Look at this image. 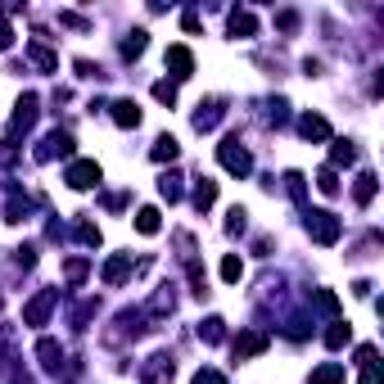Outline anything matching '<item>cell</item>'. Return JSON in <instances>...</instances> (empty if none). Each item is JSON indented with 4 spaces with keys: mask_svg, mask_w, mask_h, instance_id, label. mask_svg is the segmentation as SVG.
Returning <instances> with one entry per match:
<instances>
[{
    "mask_svg": "<svg viewBox=\"0 0 384 384\" xmlns=\"http://www.w3.org/2000/svg\"><path fill=\"white\" fill-rule=\"evenodd\" d=\"M217 158H221V167H226L230 176H249L253 172V158H249V149H244L235 136H226V141L217 145Z\"/></svg>",
    "mask_w": 384,
    "mask_h": 384,
    "instance_id": "1",
    "label": "cell"
},
{
    "mask_svg": "<svg viewBox=\"0 0 384 384\" xmlns=\"http://www.w3.org/2000/svg\"><path fill=\"white\" fill-rule=\"evenodd\" d=\"M307 230H312V240L317 244H335L344 235V226H339V217H335V213H307Z\"/></svg>",
    "mask_w": 384,
    "mask_h": 384,
    "instance_id": "2",
    "label": "cell"
},
{
    "mask_svg": "<svg viewBox=\"0 0 384 384\" xmlns=\"http://www.w3.org/2000/svg\"><path fill=\"white\" fill-rule=\"evenodd\" d=\"M55 303H59L55 289H41L32 303L23 307V321H27V326H45V317H50V307H55Z\"/></svg>",
    "mask_w": 384,
    "mask_h": 384,
    "instance_id": "3",
    "label": "cell"
},
{
    "mask_svg": "<svg viewBox=\"0 0 384 384\" xmlns=\"http://www.w3.org/2000/svg\"><path fill=\"white\" fill-rule=\"evenodd\" d=\"M68 186H73V190L99 186V163H91V158H77V163L68 167Z\"/></svg>",
    "mask_w": 384,
    "mask_h": 384,
    "instance_id": "4",
    "label": "cell"
},
{
    "mask_svg": "<svg viewBox=\"0 0 384 384\" xmlns=\"http://www.w3.org/2000/svg\"><path fill=\"white\" fill-rule=\"evenodd\" d=\"M55 154H59V158H68V154H73V136H64V132H50V136H45V145L36 149V158L45 163V158H55Z\"/></svg>",
    "mask_w": 384,
    "mask_h": 384,
    "instance_id": "5",
    "label": "cell"
},
{
    "mask_svg": "<svg viewBox=\"0 0 384 384\" xmlns=\"http://www.w3.org/2000/svg\"><path fill=\"white\" fill-rule=\"evenodd\" d=\"M167 68H172V77H181V82H186V77L195 73V55H190L186 45H172V50H167Z\"/></svg>",
    "mask_w": 384,
    "mask_h": 384,
    "instance_id": "6",
    "label": "cell"
},
{
    "mask_svg": "<svg viewBox=\"0 0 384 384\" xmlns=\"http://www.w3.org/2000/svg\"><path fill=\"white\" fill-rule=\"evenodd\" d=\"M127 276H132V258H127V253H113L109 263H104V285H122Z\"/></svg>",
    "mask_w": 384,
    "mask_h": 384,
    "instance_id": "7",
    "label": "cell"
},
{
    "mask_svg": "<svg viewBox=\"0 0 384 384\" xmlns=\"http://www.w3.org/2000/svg\"><path fill=\"white\" fill-rule=\"evenodd\" d=\"M298 132H303L307 141H330V122L321 118V113H307V118H298Z\"/></svg>",
    "mask_w": 384,
    "mask_h": 384,
    "instance_id": "8",
    "label": "cell"
},
{
    "mask_svg": "<svg viewBox=\"0 0 384 384\" xmlns=\"http://www.w3.org/2000/svg\"><path fill=\"white\" fill-rule=\"evenodd\" d=\"M267 348V335H258V330H249V335H240V339H235V357H258V352Z\"/></svg>",
    "mask_w": 384,
    "mask_h": 384,
    "instance_id": "9",
    "label": "cell"
},
{
    "mask_svg": "<svg viewBox=\"0 0 384 384\" xmlns=\"http://www.w3.org/2000/svg\"><path fill=\"white\" fill-rule=\"evenodd\" d=\"M113 122H118V127H141V109H136V99H113Z\"/></svg>",
    "mask_w": 384,
    "mask_h": 384,
    "instance_id": "10",
    "label": "cell"
},
{
    "mask_svg": "<svg viewBox=\"0 0 384 384\" xmlns=\"http://www.w3.org/2000/svg\"><path fill=\"white\" fill-rule=\"evenodd\" d=\"M36 122V95H23L19 99V113H14V132H27Z\"/></svg>",
    "mask_w": 384,
    "mask_h": 384,
    "instance_id": "11",
    "label": "cell"
},
{
    "mask_svg": "<svg viewBox=\"0 0 384 384\" xmlns=\"http://www.w3.org/2000/svg\"><path fill=\"white\" fill-rule=\"evenodd\" d=\"M258 32V19H253L249 10H235L230 14V36H253Z\"/></svg>",
    "mask_w": 384,
    "mask_h": 384,
    "instance_id": "12",
    "label": "cell"
},
{
    "mask_svg": "<svg viewBox=\"0 0 384 384\" xmlns=\"http://www.w3.org/2000/svg\"><path fill=\"white\" fill-rule=\"evenodd\" d=\"M199 339H204V344H221V339H226V321H221V317H208L204 326H199Z\"/></svg>",
    "mask_w": 384,
    "mask_h": 384,
    "instance_id": "13",
    "label": "cell"
},
{
    "mask_svg": "<svg viewBox=\"0 0 384 384\" xmlns=\"http://www.w3.org/2000/svg\"><path fill=\"white\" fill-rule=\"evenodd\" d=\"M352 199H357L362 208L375 199V172H362V176H357V186H352Z\"/></svg>",
    "mask_w": 384,
    "mask_h": 384,
    "instance_id": "14",
    "label": "cell"
},
{
    "mask_svg": "<svg viewBox=\"0 0 384 384\" xmlns=\"http://www.w3.org/2000/svg\"><path fill=\"white\" fill-rule=\"evenodd\" d=\"M213 199H217V181H208V176H204V181L195 186V208H199V213L213 208Z\"/></svg>",
    "mask_w": 384,
    "mask_h": 384,
    "instance_id": "15",
    "label": "cell"
},
{
    "mask_svg": "<svg viewBox=\"0 0 384 384\" xmlns=\"http://www.w3.org/2000/svg\"><path fill=\"white\" fill-rule=\"evenodd\" d=\"M36 357H41V366L59 371V357H64V352H59V344H55V339H41V344H36Z\"/></svg>",
    "mask_w": 384,
    "mask_h": 384,
    "instance_id": "16",
    "label": "cell"
},
{
    "mask_svg": "<svg viewBox=\"0 0 384 384\" xmlns=\"http://www.w3.org/2000/svg\"><path fill=\"white\" fill-rule=\"evenodd\" d=\"M335 149H330V167H348L352 158H357V149H352L348 141H330Z\"/></svg>",
    "mask_w": 384,
    "mask_h": 384,
    "instance_id": "17",
    "label": "cell"
},
{
    "mask_svg": "<svg viewBox=\"0 0 384 384\" xmlns=\"http://www.w3.org/2000/svg\"><path fill=\"white\" fill-rule=\"evenodd\" d=\"M158 226H163V221H158V208H141L136 213V230H141V235H158Z\"/></svg>",
    "mask_w": 384,
    "mask_h": 384,
    "instance_id": "18",
    "label": "cell"
},
{
    "mask_svg": "<svg viewBox=\"0 0 384 384\" xmlns=\"http://www.w3.org/2000/svg\"><path fill=\"white\" fill-rule=\"evenodd\" d=\"M339 380H344V366L339 362H326V366L312 371V384H339Z\"/></svg>",
    "mask_w": 384,
    "mask_h": 384,
    "instance_id": "19",
    "label": "cell"
},
{
    "mask_svg": "<svg viewBox=\"0 0 384 384\" xmlns=\"http://www.w3.org/2000/svg\"><path fill=\"white\" fill-rule=\"evenodd\" d=\"M23 213H27V195H23V190H10V208H5V221H23Z\"/></svg>",
    "mask_w": 384,
    "mask_h": 384,
    "instance_id": "20",
    "label": "cell"
},
{
    "mask_svg": "<svg viewBox=\"0 0 384 384\" xmlns=\"http://www.w3.org/2000/svg\"><path fill=\"white\" fill-rule=\"evenodd\" d=\"M217 118H221V109H217V104H199L195 127H199V132H208V127H217Z\"/></svg>",
    "mask_w": 384,
    "mask_h": 384,
    "instance_id": "21",
    "label": "cell"
},
{
    "mask_svg": "<svg viewBox=\"0 0 384 384\" xmlns=\"http://www.w3.org/2000/svg\"><path fill=\"white\" fill-rule=\"evenodd\" d=\"M348 339H352V330L344 326V321H335V326L326 330V348H344V344H348Z\"/></svg>",
    "mask_w": 384,
    "mask_h": 384,
    "instance_id": "22",
    "label": "cell"
},
{
    "mask_svg": "<svg viewBox=\"0 0 384 384\" xmlns=\"http://www.w3.org/2000/svg\"><path fill=\"white\" fill-rule=\"evenodd\" d=\"M317 190L321 195H339V176H335V167H321L317 172Z\"/></svg>",
    "mask_w": 384,
    "mask_h": 384,
    "instance_id": "23",
    "label": "cell"
},
{
    "mask_svg": "<svg viewBox=\"0 0 384 384\" xmlns=\"http://www.w3.org/2000/svg\"><path fill=\"white\" fill-rule=\"evenodd\" d=\"M240 276H244V263L235 258V253H226V258H221V280H230V285H235Z\"/></svg>",
    "mask_w": 384,
    "mask_h": 384,
    "instance_id": "24",
    "label": "cell"
},
{
    "mask_svg": "<svg viewBox=\"0 0 384 384\" xmlns=\"http://www.w3.org/2000/svg\"><path fill=\"white\" fill-rule=\"evenodd\" d=\"M176 154H181V149H176V141H172V136H163V141L154 145V163H172Z\"/></svg>",
    "mask_w": 384,
    "mask_h": 384,
    "instance_id": "25",
    "label": "cell"
},
{
    "mask_svg": "<svg viewBox=\"0 0 384 384\" xmlns=\"http://www.w3.org/2000/svg\"><path fill=\"white\" fill-rule=\"evenodd\" d=\"M122 55H127V59H141V55H145V32H141V27L122 41Z\"/></svg>",
    "mask_w": 384,
    "mask_h": 384,
    "instance_id": "26",
    "label": "cell"
},
{
    "mask_svg": "<svg viewBox=\"0 0 384 384\" xmlns=\"http://www.w3.org/2000/svg\"><path fill=\"white\" fill-rule=\"evenodd\" d=\"M27 55H32V59H36V64H41V68H45V73H55V68H59V59H55V55H50V50H45V45H27Z\"/></svg>",
    "mask_w": 384,
    "mask_h": 384,
    "instance_id": "27",
    "label": "cell"
},
{
    "mask_svg": "<svg viewBox=\"0 0 384 384\" xmlns=\"http://www.w3.org/2000/svg\"><path fill=\"white\" fill-rule=\"evenodd\" d=\"M154 99L172 104V99H176V86H172V82H154Z\"/></svg>",
    "mask_w": 384,
    "mask_h": 384,
    "instance_id": "28",
    "label": "cell"
},
{
    "mask_svg": "<svg viewBox=\"0 0 384 384\" xmlns=\"http://www.w3.org/2000/svg\"><path fill=\"white\" fill-rule=\"evenodd\" d=\"M77 240H82V244H99V226L82 221V226H77Z\"/></svg>",
    "mask_w": 384,
    "mask_h": 384,
    "instance_id": "29",
    "label": "cell"
},
{
    "mask_svg": "<svg viewBox=\"0 0 384 384\" xmlns=\"http://www.w3.org/2000/svg\"><path fill=\"white\" fill-rule=\"evenodd\" d=\"M226 235H244V208H230V221H226Z\"/></svg>",
    "mask_w": 384,
    "mask_h": 384,
    "instance_id": "30",
    "label": "cell"
},
{
    "mask_svg": "<svg viewBox=\"0 0 384 384\" xmlns=\"http://www.w3.org/2000/svg\"><path fill=\"white\" fill-rule=\"evenodd\" d=\"M158 190H163V199H181V186H176V176H163V181H158Z\"/></svg>",
    "mask_w": 384,
    "mask_h": 384,
    "instance_id": "31",
    "label": "cell"
},
{
    "mask_svg": "<svg viewBox=\"0 0 384 384\" xmlns=\"http://www.w3.org/2000/svg\"><path fill=\"white\" fill-rule=\"evenodd\" d=\"M317 303H321V312H339V298L330 294V289H321V294H317Z\"/></svg>",
    "mask_w": 384,
    "mask_h": 384,
    "instance_id": "32",
    "label": "cell"
},
{
    "mask_svg": "<svg viewBox=\"0 0 384 384\" xmlns=\"http://www.w3.org/2000/svg\"><path fill=\"white\" fill-rule=\"evenodd\" d=\"M357 384H380V362L362 366V380H357Z\"/></svg>",
    "mask_w": 384,
    "mask_h": 384,
    "instance_id": "33",
    "label": "cell"
},
{
    "mask_svg": "<svg viewBox=\"0 0 384 384\" xmlns=\"http://www.w3.org/2000/svg\"><path fill=\"white\" fill-rule=\"evenodd\" d=\"M190 384H226V380H221V371H199Z\"/></svg>",
    "mask_w": 384,
    "mask_h": 384,
    "instance_id": "34",
    "label": "cell"
},
{
    "mask_svg": "<svg viewBox=\"0 0 384 384\" xmlns=\"http://www.w3.org/2000/svg\"><path fill=\"white\" fill-rule=\"evenodd\" d=\"M82 276H86V263H82V258H73V263H68V280H82Z\"/></svg>",
    "mask_w": 384,
    "mask_h": 384,
    "instance_id": "35",
    "label": "cell"
},
{
    "mask_svg": "<svg viewBox=\"0 0 384 384\" xmlns=\"http://www.w3.org/2000/svg\"><path fill=\"white\" fill-rule=\"evenodd\" d=\"M285 181H289V195H294V199H303V176H298V172H289Z\"/></svg>",
    "mask_w": 384,
    "mask_h": 384,
    "instance_id": "36",
    "label": "cell"
}]
</instances>
